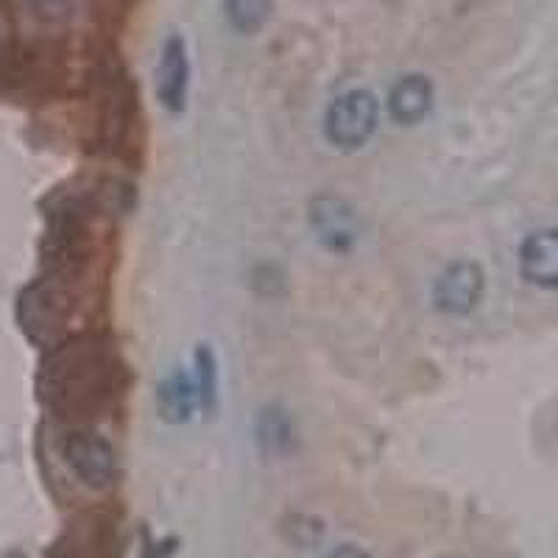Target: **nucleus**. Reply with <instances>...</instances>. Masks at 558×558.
I'll list each match as a JSON object with an SVG mask.
<instances>
[{
    "label": "nucleus",
    "instance_id": "0eeeda50",
    "mask_svg": "<svg viewBox=\"0 0 558 558\" xmlns=\"http://www.w3.org/2000/svg\"><path fill=\"white\" fill-rule=\"evenodd\" d=\"M520 268L527 282L539 288H556L558 243L553 229H539L525 238L520 248Z\"/></svg>",
    "mask_w": 558,
    "mask_h": 558
},
{
    "label": "nucleus",
    "instance_id": "9d476101",
    "mask_svg": "<svg viewBox=\"0 0 558 558\" xmlns=\"http://www.w3.org/2000/svg\"><path fill=\"white\" fill-rule=\"evenodd\" d=\"M157 400L166 422H173V425H177V422H187L193 411V400H196L191 377L184 375V372H173V375L166 377L162 386H159Z\"/></svg>",
    "mask_w": 558,
    "mask_h": 558
},
{
    "label": "nucleus",
    "instance_id": "dca6fc26",
    "mask_svg": "<svg viewBox=\"0 0 558 558\" xmlns=\"http://www.w3.org/2000/svg\"><path fill=\"white\" fill-rule=\"evenodd\" d=\"M327 558H372V556L363 550H357V547H352V545H343V547H338V550H332Z\"/></svg>",
    "mask_w": 558,
    "mask_h": 558
},
{
    "label": "nucleus",
    "instance_id": "39448f33",
    "mask_svg": "<svg viewBox=\"0 0 558 558\" xmlns=\"http://www.w3.org/2000/svg\"><path fill=\"white\" fill-rule=\"evenodd\" d=\"M191 84V59H187V43L179 34L166 39L157 64V96L162 107L171 112H182Z\"/></svg>",
    "mask_w": 558,
    "mask_h": 558
},
{
    "label": "nucleus",
    "instance_id": "6e6552de",
    "mask_svg": "<svg viewBox=\"0 0 558 558\" xmlns=\"http://www.w3.org/2000/svg\"><path fill=\"white\" fill-rule=\"evenodd\" d=\"M433 107V84L425 76H402L400 82L393 84L391 96H388V112L397 123L413 126L430 112Z\"/></svg>",
    "mask_w": 558,
    "mask_h": 558
},
{
    "label": "nucleus",
    "instance_id": "1a4fd4ad",
    "mask_svg": "<svg viewBox=\"0 0 558 558\" xmlns=\"http://www.w3.org/2000/svg\"><path fill=\"white\" fill-rule=\"evenodd\" d=\"M311 221L316 227L318 238L332 252H343V248H349L352 241H355V218H352V209L343 202H338V198H322V202H316Z\"/></svg>",
    "mask_w": 558,
    "mask_h": 558
},
{
    "label": "nucleus",
    "instance_id": "20e7f679",
    "mask_svg": "<svg viewBox=\"0 0 558 558\" xmlns=\"http://www.w3.org/2000/svg\"><path fill=\"white\" fill-rule=\"evenodd\" d=\"M64 461L73 475L89 488H109L118 481V456L112 445L96 433H70L64 438Z\"/></svg>",
    "mask_w": 558,
    "mask_h": 558
},
{
    "label": "nucleus",
    "instance_id": "f8f14e48",
    "mask_svg": "<svg viewBox=\"0 0 558 558\" xmlns=\"http://www.w3.org/2000/svg\"><path fill=\"white\" fill-rule=\"evenodd\" d=\"M257 441L266 452L279 456V452H288L293 445V425L291 418L286 416V411L279 408H266L257 418Z\"/></svg>",
    "mask_w": 558,
    "mask_h": 558
},
{
    "label": "nucleus",
    "instance_id": "f257e3e1",
    "mask_svg": "<svg viewBox=\"0 0 558 558\" xmlns=\"http://www.w3.org/2000/svg\"><path fill=\"white\" fill-rule=\"evenodd\" d=\"M45 405L59 418L87 422L114 405L126 388V368L109 338L78 336L51 349L43 375Z\"/></svg>",
    "mask_w": 558,
    "mask_h": 558
},
{
    "label": "nucleus",
    "instance_id": "9b49d317",
    "mask_svg": "<svg viewBox=\"0 0 558 558\" xmlns=\"http://www.w3.org/2000/svg\"><path fill=\"white\" fill-rule=\"evenodd\" d=\"M23 9L43 26L70 28L87 12V0H23Z\"/></svg>",
    "mask_w": 558,
    "mask_h": 558
},
{
    "label": "nucleus",
    "instance_id": "7ed1b4c3",
    "mask_svg": "<svg viewBox=\"0 0 558 558\" xmlns=\"http://www.w3.org/2000/svg\"><path fill=\"white\" fill-rule=\"evenodd\" d=\"M377 126V104L366 89H349L330 104L324 132L332 146L361 148Z\"/></svg>",
    "mask_w": 558,
    "mask_h": 558
},
{
    "label": "nucleus",
    "instance_id": "f03ea898",
    "mask_svg": "<svg viewBox=\"0 0 558 558\" xmlns=\"http://www.w3.org/2000/svg\"><path fill=\"white\" fill-rule=\"evenodd\" d=\"M101 87H98V134L104 146H118L132 129L134 109H137V96L129 82L126 70L121 62H107L98 73Z\"/></svg>",
    "mask_w": 558,
    "mask_h": 558
},
{
    "label": "nucleus",
    "instance_id": "ddd939ff",
    "mask_svg": "<svg viewBox=\"0 0 558 558\" xmlns=\"http://www.w3.org/2000/svg\"><path fill=\"white\" fill-rule=\"evenodd\" d=\"M223 12L235 32L254 34L271 17V0H223Z\"/></svg>",
    "mask_w": 558,
    "mask_h": 558
},
{
    "label": "nucleus",
    "instance_id": "4468645a",
    "mask_svg": "<svg viewBox=\"0 0 558 558\" xmlns=\"http://www.w3.org/2000/svg\"><path fill=\"white\" fill-rule=\"evenodd\" d=\"M193 391H196L204 411H216L218 368H216V355H213V349H209L207 343L196 352V386H193Z\"/></svg>",
    "mask_w": 558,
    "mask_h": 558
},
{
    "label": "nucleus",
    "instance_id": "2eb2a0df",
    "mask_svg": "<svg viewBox=\"0 0 558 558\" xmlns=\"http://www.w3.org/2000/svg\"><path fill=\"white\" fill-rule=\"evenodd\" d=\"M143 558H173L171 542H159V545H148Z\"/></svg>",
    "mask_w": 558,
    "mask_h": 558
},
{
    "label": "nucleus",
    "instance_id": "423d86ee",
    "mask_svg": "<svg viewBox=\"0 0 558 558\" xmlns=\"http://www.w3.org/2000/svg\"><path fill=\"white\" fill-rule=\"evenodd\" d=\"M436 305L445 313H470L483 296V271L475 263H456L436 282Z\"/></svg>",
    "mask_w": 558,
    "mask_h": 558
}]
</instances>
